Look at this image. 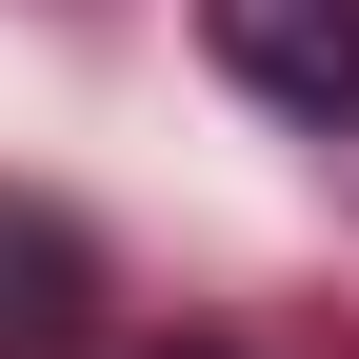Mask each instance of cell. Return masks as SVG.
I'll return each mask as SVG.
<instances>
[{
    "label": "cell",
    "instance_id": "6da1fadb",
    "mask_svg": "<svg viewBox=\"0 0 359 359\" xmlns=\"http://www.w3.org/2000/svg\"><path fill=\"white\" fill-rule=\"evenodd\" d=\"M219 60L280 120H359V0H219Z\"/></svg>",
    "mask_w": 359,
    "mask_h": 359
},
{
    "label": "cell",
    "instance_id": "7a4b0ae2",
    "mask_svg": "<svg viewBox=\"0 0 359 359\" xmlns=\"http://www.w3.org/2000/svg\"><path fill=\"white\" fill-rule=\"evenodd\" d=\"M80 320H100V240H80L60 200H20V180H0V359H60Z\"/></svg>",
    "mask_w": 359,
    "mask_h": 359
}]
</instances>
